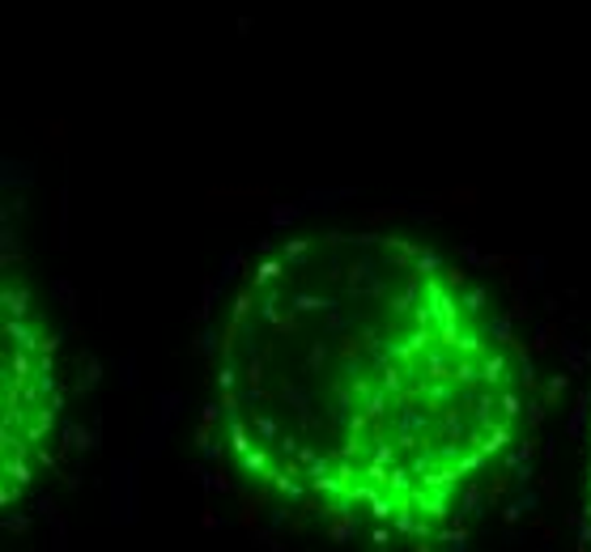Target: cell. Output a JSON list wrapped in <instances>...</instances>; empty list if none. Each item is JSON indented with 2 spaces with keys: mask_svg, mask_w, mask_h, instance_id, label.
I'll return each instance as SVG.
<instances>
[{
  "mask_svg": "<svg viewBox=\"0 0 591 552\" xmlns=\"http://www.w3.org/2000/svg\"><path fill=\"white\" fill-rule=\"evenodd\" d=\"M523 361L485 289L392 230L259 251L213 357L226 459L290 506L434 539L523 425Z\"/></svg>",
  "mask_w": 591,
  "mask_h": 552,
  "instance_id": "obj_1",
  "label": "cell"
},
{
  "mask_svg": "<svg viewBox=\"0 0 591 552\" xmlns=\"http://www.w3.org/2000/svg\"><path fill=\"white\" fill-rule=\"evenodd\" d=\"M0 455H5V506L34 484L51 437L60 425L64 391H60V365H56V336L51 323L26 285V276L9 263L5 268V298H0Z\"/></svg>",
  "mask_w": 591,
  "mask_h": 552,
  "instance_id": "obj_2",
  "label": "cell"
},
{
  "mask_svg": "<svg viewBox=\"0 0 591 552\" xmlns=\"http://www.w3.org/2000/svg\"><path fill=\"white\" fill-rule=\"evenodd\" d=\"M587 523H591V416H587Z\"/></svg>",
  "mask_w": 591,
  "mask_h": 552,
  "instance_id": "obj_3",
  "label": "cell"
}]
</instances>
